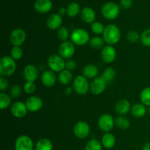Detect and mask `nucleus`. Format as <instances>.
<instances>
[{
  "mask_svg": "<svg viewBox=\"0 0 150 150\" xmlns=\"http://www.w3.org/2000/svg\"><path fill=\"white\" fill-rule=\"evenodd\" d=\"M8 86L9 83L7 78L1 76V77H0V90H1V92H3V91L6 90V89L8 88Z\"/></svg>",
  "mask_w": 150,
  "mask_h": 150,
  "instance_id": "a19ab883",
  "label": "nucleus"
},
{
  "mask_svg": "<svg viewBox=\"0 0 150 150\" xmlns=\"http://www.w3.org/2000/svg\"><path fill=\"white\" fill-rule=\"evenodd\" d=\"M90 37L88 32L81 28L74 29L70 34V40L75 45L83 46L86 45L90 40Z\"/></svg>",
  "mask_w": 150,
  "mask_h": 150,
  "instance_id": "7ed1b4c3",
  "label": "nucleus"
},
{
  "mask_svg": "<svg viewBox=\"0 0 150 150\" xmlns=\"http://www.w3.org/2000/svg\"><path fill=\"white\" fill-rule=\"evenodd\" d=\"M16 61L10 56H4L0 60V75L2 77L13 76L16 70Z\"/></svg>",
  "mask_w": 150,
  "mask_h": 150,
  "instance_id": "f03ea898",
  "label": "nucleus"
},
{
  "mask_svg": "<svg viewBox=\"0 0 150 150\" xmlns=\"http://www.w3.org/2000/svg\"><path fill=\"white\" fill-rule=\"evenodd\" d=\"M33 148V141L26 135L18 136L15 142V150H32Z\"/></svg>",
  "mask_w": 150,
  "mask_h": 150,
  "instance_id": "9b49d317",
  "label": "nucleus"
},
{
  "mask_svg": "<svg viewBox=\"0 0 150 150\" xmlns=\"http://www.w3.org/2000/svg\"><path fill=\"white\" fill-rule=\"evenodd\" d=\"M146 105H144L142 103H138L134 104L131 107L130 113L135 118H142L144 117L146 113Z\"/></svg>",
  "mask_w": 150,
  "mask_h": 150,
  "instance_id": "5701e85b",
  "label": "nucleus"
},
{
  "mask_svg": "<svg viewBox=\"0 0 150 150\" xmlns=\"http://www.w3.org/2000/svg\"><path fill=\"white\" fill-rule=\"evenodd\" d=\"M89 43L91 48H95V49H100V48H103L105 46L104 45L105 40L103 38V37L101 38L100 36H95L91 38Z\"/></svg>",
  "mask_w": 150,
  "mask_h": 150,
  "instance_id": "c85d7f7f",
  "label": "nucleus"
},
{
  "mask_svg": "<svg viewBox=\"0 0 150 150\" xmlns=\"http://www.w3.org/2000/svg\"><path fill=\"white\" fill-rule=\"evenodd\" d=\"M41 81L43 86L50 88L55 85L57 82V76L52 70H45L41 76Z\"/></svg>",
  "mask_w": 150,
  "mask_h": 150,
  "instance_id": "a211bd4d",
  "label": "nucleus"
},
{
  "mask_svg": "<svg viewBox=\"0 0 150 150\" xmlns=\"http://www.w3.org/2000/svg\"><path fill=\"white\" fill-rule=\"evenodd\" d=\"M76 52V46L71 41H64L59 47V55L64 59H70Z\"/></svg>",
  "mask_w": 150,
  "mask_h": 150,
  "instance_id": "6e6552de",
  "label": "nucleus"
},
{
  "mask_svg": "<svg viewBox=\"0 0 150 150\" xmlns=\"http://www.w3.org/2000/svg\"><path fill=\"white\" fill-rule=\"evenodd\" d=\"M115 111L120 116H124L128 114L131 110L130 103L127 99H122L117 101L115 105Z\"/></svg>",
  "mask_w": 150,
  "mask_h": 150,
  "instance_id": "aec40b11",
  "label": "nucleus"
},
{
  "mask_svg": "<svg viewBox=\"0 0 150 150\" xmlns=\"http://www.w3.org/2000/svg\"><path fill=\"white\" fill-rule=\"evenodd\" d=\"M73 87H70V86H68V87H67L65 89H64V93L66 96H70V95L72 94V92H73Z\"/></svg>",
  "mask_w": 150,
  "mask_h": 150,
  "instance_id": "c03bdc74",
  "label": "nucleus"
},
{
  "mask_svg": "<svg viewBox=\"0 0 150 150\" xmlns=\"http://www.w3.org/2000/svg\"><path fill=\"white\" fill-rule=\"evenodd\" d=\"M26 39V32L21 28L13 29L10 35V42L13 46H21Z\"/></svg>",
  "mask_w": 150,
  "mask_h": 150,
  "instance_id": "9d476101",
  "label": "nucleus"
},
{
  "mask_svg": "<svg viewBox=\"0 0 150 150\" xmlns=\"http://www.w3.org/2000/svg\"><path fill=\"white\" fill-rule=\"evenodd\" d=\"M80 12V5L76 2H72L67 6V14L69 17L73 18L77 16Z\"/></svg>",
  "mask_w": 150,
  "mask_h": 150,
  "instance_id": "2f4dec72",
  "label": "nucleus"
},
{
  "mask_svg": "<svg viewBox=\"0 0 150 150\" xmlns=\"http://www.w3.org/2000/svg\"><path fill=\"white\" fill-rule=\"evenodd\" d=\"M102 149L103 145L101 142L98 139H92L86 143L84 150H102Z\"/></svg>",
  "mask_w": 150,
  "mask_h": 150,
  "instance_id": "7c9ffc66",
  "label": "nucleus"
},
{
  "mask_svg": "<svg viewBox=\"0 0 150 150\" xmlns=\"http://www.w3.org/2000/svg\"><path fill=\"white\" fill-rule=\"evenodd\" d=\"M22 92H23V89L20 85H14L10 89V95L13 98H18L21 95Z\"/></svg>",
  "mask_w": 150,
  "mask_h": 150,
  "instance_id": "ea45409f",
  "label": "nucleus"
},
{
  "mask_svg": "<svg viewBox=\"0 0 150 150\" xmlns=\"http://www.w3.org/2000/svg\"><path fill=\"white\" fill-rule=\"evenodd\" d=\"M57 36H58L59 39L62 41V42L67 41L69 38H70V35L68 29L64 27V26H61L57 30Z\"/></svg>",
  "mask_w": 150,
  "mask_h": 150,
  "instance_id": "c9c22d12",
  "label": "nucleus"
},
{
  "mask_svg": "<svg viewBox=\"0 0 150 150\" xmlns=\"http://www.w3.org/2000/svg\"><path fill=\"white\" fill-rule=\"evenodd\" d=\"M120 12V7L116 3L108 1L105 3L101 7L103 16L107 20H114L118 17Z\"/></svg>",
  "mask_w": 150,
  "mask_h": 150,
  "instance_id": "39448f33",
  "label": "nucleus"
},
{
  "mask_svg": "<svg viewBox=\"0 0 150 150\" xmlns=\"http://www.w3.org/2000/svg\"><path fill=\"white\" fill-rule=\"evenodd\" d=\"M101 144L105 149H111L116 144V138L111 133H105L101 138Z\"/></svg>",
  "mask_w": 150,
  "mask_h": 150,
  "instance_id": "b1692460",
  "label": "nucleus"
},
{
  "mask_svg": "<svg viewBox=\"0 0 150 150\" xmlns=\"http://www.w3.org/2000/svg\"><path fill=\"white\" fill-rule=\"evenodd\" d=\"M141 39V35L135 30H131L127 34V40L130 42L132 43H136L139 42Z\"/></svg>",
  "mask_w": 150,
  "mask_h": 150,
  "instance_id": "4c0bfd02",
  "label": "nucleus"
},
{
  "mask_svg": "<svg viewBox=\"0 0 150 150\" xmlns=\"http://www.w3.org/2000/svg\"><path fill=\"white\" fill-rule=\"evenodd\" d=\"M28 111H29L26 107V103L22 101H16L13 103L10 108V112L12 115L17 119H21L26 117Z\"/></svg>",
  "mask_w": 150,
  "mask_h": 150,
  "instance_id": "f8f14e48",
  "label": "nucleus"
},
{
  "mask_svg": "<svg viewBox=\"0 0 150 150\" xmlns=\"http://www.w3.org/2000/svg\"><path fill=\"white\" fill-rule=\"evenodd\" d=\"M115 125L120 130H127L130 127V122L127 117L119 116L115 119Z\"/></svg>",
  "mask_w": 150,
  "mask_h": 150,
  "instance_id": "bb28decb",
  "label": "nucleus"
},
{
  "mask_svg": "<svg viewBox=\"0 0 150 150\" xmlns=\"http://www.w3.org/2000/svg\"><path fill=\"white\" fill-rule=\"evenodd\" d=\"M37 86L35 82H28L26 81L23 85V91L27 95H32L36 91Z\"/></svg>",
  "mask_w": 150,
  "mask_h": 150,
  "instance_id": "58836bf2",
  "label": "nucleus"
},
{
  "mask_svg": "<svg viewBox=\"0 0 150 150\" xmlns=\"http://www.w3.org/2000/svg\"><path fill=\"white\" fill-rule=\"evenodd\" d=\"M77 67V63L73 59H69L66 62V67L65 69L70 70V71H73Z\"/></svg>",
  "mask_w": 150,
  "mask_h": 150,
  "instance_id": "79ce46f5",
  "label": "nucleus"
},
{
  "mask_svg": "<svg viewBox=\"0 0 150 150\" xmlns=\"http://www.w3.org/2000/svg\"><path fill=\"white\" fill-rule=\"evenodd\" d=\"M73 91L79 95H84L90 91V83L83 76H78L73 81Z\"/></svg>",
  "mask_w": 150,
  "mask_h": 150,
  "instance_id": "20e7f679",
  "label": "nucleus"
},
{
  "mask_svg": "<svg viewBox=\"0 0 150 150\" xmlns=\"http://www.w3.org/2000/svg\"><path fill=\"white\" fill-rule=\"evenodd\" d=\"M23 76L26 81L35 82L39 76V71L36 66L32 64H29L23 68Z\"/></svg>",
  "mask_w": 150,
  "mask_h": 150,
  "instance_id": "dca6fc26",
  "label": "nucleus"
},
{
  "mask_svg": "<svg viewBox=\"0 0 150 150\" xmlns=\"http://www.w3.org/2000/svg\"><path fill=\"white\" fill-rule=\"evenodd\" d=\"M53 7L51 0H36L34 4V8L38 13L45 14L51 10Z\"/></svg>",
  "mask_w": 150,
  "mask_h": 150,
  "instance_id": "6ab92c4d",
  "label": "nucleus"
},
{
  "mask_svg": "<svg viewBox=\"0 0 150 150\" xmlns=\"http://www.w3.org/2000/svg\"><path fill=\"white\" fill-rule=\"evenodd\" d=\"M142 150H150V143H146L142 147Z\"/></svg>",
  "mask_w": 150,
  "mask_h": 150,
  "instance_id": "49530a36",
  "label": "nucleus"
},
{
  "mask_svg": "<svg viewBox=\"0 0 150 150\" xmlns=\"http://www.w3.org/2000/svg\"><path fill=\"white\" fill-rule=\"evenodd\" d=\"M23 55V49L21 46H13L10 50V57L15 60H20Z\"/></svg>",
  "mask_w": 150,
  "mask_h": 150,
  "instance_id": "72a5a7b5",
  "label": "nucleus"
},
{
  "mask_svg": "<svg viewBox=\"0 0 150 150\" xmlns=\"http://www.w3.org/2000/svg\"><path fill=\"white\" fill-rule=\"evenodd\" d=\"M53 143L46 138L39 139L35 145V150H53Z\"/></svg>",
  "mask_w": 150,
  "mask_h": 150,
  "instance_id": "a878e982",
  "label": "nucleus"
},
{
  "mask_svg": "<svg viewBox=\"0 0 150 150\" xmlns=\"http://www.w3.org/2000/svg\"><path fill=\"white\" fill-rule=\"evenodd\" d=\"M62 23V18L58 13H53L46 19V25L51 30H58Z\"/></svg>",
  "mask_w": 150,
  "mask_h": 150,
  "instance_id": "f3484780",
  "label": "nucleus"
},
{
  "mask_svg": "<svg viewBox=\"0 0 150 150\" xmlns=\"http://www.w3.org/2000/svg\"><path fill=\"white\" fill-rule=\"evenodd\" d=\"M105 26L101 22L95 21L91 24V30L94 34L97 35H103Z\"/></svg>",
  "mask_w": 150,
  "mask_h": 150,
  "instance_id": "f704fd0d",
  "label": "nucleus"
},
{
  "mask_svg": "<svg viewBox=\"0 0 150 150\" xmlns=\"http://www.w3.org/2000/svg\"><path fill=\"white\" fill-rule=\"evenodd\" d=\"M140 100L144 105L150 107V86L144 88L141 92Z\"/></svg>",
  "mask_w": 150,
  "mask_h": 150,
  "instance_id": "c756f323",
  "label": "nucleus"
},
{
  "mask_svg": "<svg viewBox=\"0 0 150 150\" xmlns=\"http://www.w3.org/2000/svg\"><path fill=\"white\" fill-rule=\"evenodd\" d=\"M90 126L84 121H79L73 127V134L79 139H86L90 133Z\"/></svg>",
  "mask_w": 150,
  "mask_h": 150,
  "instance_id": "1a4fd4ad",
  "label": "nucleus"
},
{
  "mask_svg": "<svg viewBox=\"0 0 150 150\" xmlns=\"http://www.w3.org/2000/svg\"><path fill=\"white\" fill-rule=\"evenodd\" d=\"M26 105L29 112L35 113L39 111L43 106V101L42 98L37 95H32L27 98Z\"/></svg>",
  "mask_w": 150,
  "mask_h": 150,
  "instance_id": "4468645a",
  "label": "nucleus"
},
{
  "mask_svg": "<svg viewBox=\"0 0 150 150\" xmlns=\"http://www.w3.org/2000/svg\"><path fill=\"white\" fill-rule=\"evenodd\" d=\"M81 18L83 22L92 24L95 21L96 13L92 8L86 7L82 9V10L81 11Z\"/></svg>",
  "mask_w": 150,
  "mask_h": 150,
  "instance_id": "412c9836",
  "label": "nucleus"
},
{
  "mask_svg": "<svg viewBox=\"0 0 150 150\" xmlns=\"http://www.w3.org/2000/svg\"><path fill=\"white\" fill-rule=\"evenodd\" d=\"M115 125V120L109 114H102L98 120V126L101 131L109 133Z\"/></svg>",
  "mask_w": 150,
  "mask_h": 150,
  "instance_id": "0eeeda50",
  "label": "nucleus"
},
{
  "mask_svg": "<svg viewBox=\"0 0 150 150\" xmlns=\"http://www.w3.org/2000/svg\"><path fill=\"white\" fill-rule=\"evenodd\" d=\"M149 114H150V107H149Z\"/></svg>",
  "mask_w": 150,
  "mask_h": 150,
  "instance_id": "de8ad7c7",
  "label": "nucleus"
},
{
  "mask_svg": "<svg viewBox=\"0 0 150 150\" xmlns=\"http://www.w3.org/2000/svg\"><path fill=\"white\" fill-rule=\"evenodd\" d=\"M59 81L61 84L64 85V86H67L69 85L73 81V74L72 72L70 70L64 69L62 71L59 73L58 76Z\"/></svg>",
  "mask_w": 150,
  "mask_h": 150,
  "instance_id": "393cba45",
  "label": "nucleus"
},
{
  "mask_svg": "<svg viewBox=\"0 0 150 150\" xmlns=\"http://www.w3.org/2000/svg\"><path fill=\"white\" fill-rule=\"evenodd\" d=\"M116 74H117V72H116L115 69L112 67H108L103 70L102 75H101V77L108 83V82L114 80Z\"/></svg>",
  "mask_w": 150,
  "mask_h": 150,
  "instance_id": "cd10ccee",
  "label": "nucleus"
},
{
  "mask_svg": "<svg viewBox=\"0 0 150 150\" xmlns=\"http://www.w3.org/2000/svg\"><path fill=\"white\" fill-rule=\"evenodd\" d=\"M82 73H83V76L87 79H95L97 77H98L99 70H98L97 66L92 64H89L84 66L83 70H82Z\"/></svg>",
  "mask_w": 150,
  "mask_h": 150,
  "instance_id": "4be33fe9",
  "label": "nucleus"
},
{
  "mask_svg": "<svg viewBox=\"0 0 150 150\" xmlns=\"http://www.w3.org/2000/svg\"><path fill=\"white\" fill-rule=\"evenodd\" d=\"M107 82L101 76L93 79L90 83V92L94 95H100L103 93L106 88Z\"/></svg>",
  "mask_w": 150,
  "mask_h": 150,
  "instance_id": "ddd939ff",
  "label": "nucleus"
},
{
  "mask_svg": "<svg viewBox=\"0 0 150 150\" xmlns=\"http://www.w3.org/2000/svg\"><path fill=\"white\" fill-rule=\"evenodd\" d=\"M47 64L50 70H52L54 73H60L65 69L66 62L59 54H52L48 58Z\"/></svg>",
  "mask_w": 150,
  "mask_h": 150,
  "instance_id": "423d86ee",
  "label": "nucleus"
},
{
  "mask_svg": "<svg viewBox=\"0 0 150 150\" xmlns=\"http://www.w3.org/2000/svg\"><path fill=\"white\" fill-rule=\"evenodd\" d=\"M141 42L145 47H150V29H146L141 34Z\"/></svg>",
  "mask_w": 150,
  "mask_h": 150,
  "instance_id": "e433bc0d",
  "label": "nucleus"
},
{
  "mask_svg": "<svg viewBox=\"0 0 150 150\" xmlns=\"http://www.w3.org/2000/svg\"><path fill=\"white\" fill-rule=\"evenodd\" d=\"M66 13H67V9H65L64 7H61V8L59 10L58 14L59 15V16H64Z\"/></svg>",
  "mask_w": 150,
  "mask_h": 150,
  "instance_id": "a18cd8bd",
  "label": "nucleus"
},
{
  "mask_svg": "<svg viewBox=\"0 0 150 150\" xmlns=\"http://www.w3.org/2000/svg\"><path fill=\"white\" fill-rule=\"evenodd\" d=\"M101 59L107 64H110L114 62L117 57V51L114 47L111 45H106L102 48L100 52Z\"/></svg>",
  "mask_w": 150,
  "mask_h": 150,
  "instance_id": "2eb2a0df",
  "label": "nucleus"
},
{
  "mask_svg": "<svg viewBox=\"0 0 150 150\" xmlns=\"http://www.w3.org/2000/svg\"><path fill=\"white\" fill-rule=\"evenodd\" d=\"M133 4V0H120V7L125 10L130 8Z\"/></svg>",
  "mask_w": 150,
  "mask_h": 150,
  "instance_id": "37998d69",
  "label": "nucleus"
},
{
  "mask_svg": "<svg viewBox=\"0 0 150 150\" xmlns=\"http://www.w3.org/2000/svg\"><path fill=\"white\" fill-rule=\"evenodd\" d=\"M103 38L108 45H115L118 43L121 38V32L117 26L114 24H108L105 27Z\"/></svg>",
  "mask_w": 150,
  "mask_h": 150,
  "instance_id": "f257e3e1",
  "label": "nucleus"
},
{
  "mask_svg": "<svg viewBox=\"0 0 150 150\" xmlns=\"http://www.w3.org/2000/svg\"><path fill=\"white\" fill-rule=\"evenodd\" d=\"M11 105V98L7 94L1 92L0 93V108L4 110Z\"/></svg>",
  "mask_w": 150,
  "mask_h": 150,
  "instance_id": "473e14b6",
  "label": "nucleus"
}]
</instances>
